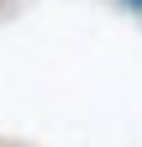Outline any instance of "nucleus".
I'll list each match as a JSON object with an SVG mask.
<instances>
[{
  "mask_svg": "<svg viewBox=\"0 0 142 147\" xmlns=\"http://www.w3.org/2000/svg\"><path fill=\"white\" fill-rule=\"evenodd\" d=\"M121 5H126V11H132V16H142V0H121Z\"/></svg>",
  "mask_w": 142,
  "mask_h": 147,
  "instance_id": "obj_1",
  "label": "nucleus"
}]
</instances>
